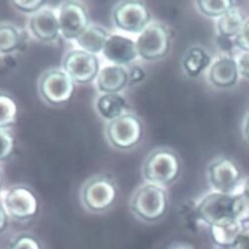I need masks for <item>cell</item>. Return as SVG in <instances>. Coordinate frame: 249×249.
<instances>
[{
    "mask_svg": "<svg viewBox=\"0 0 249 249\" xmlns=\"http://www.w3.org/2000/svg\"><path fill=\"white\" fill-rule=\"evenodd\" d=\"M181 171L178 155L167 148L153 150L144 161L143 176L148 183L164 187L177 180Z\"/></svg>",
    "mask_w": 249,
    "mask_h": 249,
    "instance_id": "obj_1",
    "label": "cell"
},
{
    "mask_svg": "<svg viewBox=\"0 0 249 249\" xmlns=\"http://www.w3.org/2000/svg\"><path fill=\"white\" fill-rule=\"evenodd\" d=\"M131 206L133 212L141 219L147 222L158 221L168 209L166 191L158 185L144 184L136 191Z\"/></svg>",
    "mask_w": 249,
    "mask_h": 249,
    "instance_id": "obj_2",
    "label": "cell"
},
{
    "mask_svg": "<svg viewBox=\"0 0 249 249\" xmlns=\"http://www.w3.org/2000/svg\"><path fill=\"white\" fill-rule=\"evenodd\" d=\"M143 127L141 119L132 113L109 122L106 128L108 142L116 148L127 150L135 147L142 141Z\"/></svg>",
    "mask_w": 249,
    "mask_h": 249,
    "instance_id": "obj_3",
    "label": "cell"
},
{
    "mask_svg": "<svg viewBox=\"0 0 249 249\" xmlns=\"http://www.w3.org/2000/svg\"><path fill=\"white\" fill-rule=\"evenodd\" d=\"M136 45L141 58L148 61L160 59L169 53L170 33L162 24H149L138 37Z\"/></svg>",
    "mask_w": 249,
    "mask_h": 249,
    "instance_id": "obj_4",
    "label": "cell"
},
{
    "mask_svg": "<svg viewBox=\"0 0 249 249\" xmlns=\"http://www.w3.org/2000/svg\"><path fill=\"white\" fill-rule=\"evenodd\" d=\"M75 90L72 78L61 70L46 71L39 81V92L42 98L49 104L60 105L69 102Z\"/></svg>",
    "mask_w": 249,
    "mask_h": 249,
    "instance_id": "obj_5",
    "label": "cell"
},
{
    "mask_svg": "<svg viewBox=\"0 0 249 249\" xmlns=\"http://www.w3.org/2000/svg\"><path fill=\"white\" fill-rule=\"evenodd\" d=\"M113 21L116 27L124 32L142 33L149 25L151 14L142 1H123L113 10Z\"/></svg>",
    "mask_w": 249,
    "mask_h": 249,
    "instance_id": "obj_6",
    "label": "cell"
},
{
    "mask_svg": "<svg viewBox=\"0 0 249 249\" xmlns=\"http://www.w3.org/2000/svg\"><path fill=\"white\" fill-rule=\"evenodd\" d=\"M81 198L84 206L93 212H102L110 208L117 198L114 182L106 176H95L84 185Z\"/></svg>",
    "mask_w": 249,
    "mask_h": 249,
    "instance_id": "obj_7",
    "label": "cell"
},
{
    "mask_svg": "<svg viewBox=\"0 0 249 249\" xmlns=\"http://www.w3.org/2000/svg\"><path fill=\"white\" fill-rule=\"evenodd\" d=\"M62 68L74 82L80 84L93 81L100 71L97 56L83 50H73L68 53L62 60Z\"/></svg>",
    "mask_w": 249,
    "mask_h": 249,
    "instance_id": "obj_8",
    "label": "cell"
},
{
    "mask_svg": "<svg viewBox=\"0 0 249 249\" xmlns=\"http://www.w3.org/2000/svg\"><path fill=\"white\" fill-rule=\"evenodd\" d=\"M57 17L60 34L68 40H77L90 26L86 8L77 1L61 3Z\"/></svg>",
    "mask_w": 249,
    "mask_h": 249,
    "instance_id": "obj_9",
    "label": "cell"
},
{
    "mask_svg": "<svg viewBox=\"0 0 249 249\" xmlns=\"http://www.w3.org/2000/svg\"><path fill=\"white\" fill-rule=\"evenodd\" d=\"M4 208L13 219L27 220L38 213L39 202L35 194L27 187L15 186L5 195Z\"/></svg>",
    "mask_w": 249,
    "mask_h": 249,
    "instance_id": "obj_10",
    "label": "cell"
},
{
    "mask_svg": "<svg viewBox=\"0 0 249 249\" xmlns=\"http://www.w3.org/2000/svg\"><path fill=\"white\" fill-rule=\"evenodd\" d=\"M233 196L214 192L206 196L196 208L197 216L210 227L227 217H232L231 205Z\"/></svg>",
    "mask_w": 249,
    "mask_h": 249,
    "instance_id": "obj_11",
    "label": "cell"
},
{
    "mask_svg": "<svg viewBox=\"0 0 249 249\" xmlns=\"http://www.w3.org/2000/svg\"><path fill=\"white\" fill-rule=\"evenodd\" d=\"M241 178L238 166L230 159L214 160L209 167V179L217 192L231 194Z\"/></svg>",
    "mask_w": 249,
    "mask_h": 249,
    "instance_id": "obj_12",
    "label": "cell"
},
{
    "mask_svg": "<svg viewBox=\"0 0 249 249\" xmlns=\"http://www.w3.org/2000/svg\"><path fill=\"white\" fill-rule=\"evenodd\" d=\"M102 53L112 64L121 67L133 64L139 57L136 42L121 35H111Z\"/></svg>",
    "mask_w": 249,
    "mask_h": 249,
    "instance_id": "obj_13",
    "label": "cell"
},
{
    "mask_svg": "<svg viewBox=\"0 0 249 249\" xmlns=\"http://www.w3.org/2000/svg\"><path fill=\"white\" fill-rule=\"evenodd\" d=\"M29 28L37 40L45 43L57 40L60 34L58 17L51 8H43L31 16Z\"/></svg>",
    "mask_w": 249,
    "mask_h": 249,
    "instance_id": "obj_14",
    "label": "cell"
},
{
    "mask_svg": "<svg viewBox=\"0 0 249 249\" xmlns=\"http://www.w3.org/2000/svg\"><path fill=\"white\" fill-rule=\"evenodd\" d=\"M128 84V71L121 66H107L97 76V87L103 94L120 93Z\"/></svg>",
    "mask_w": 249,
    "mask_h": 249,
    "instance_id": "obj_15",
    "label": "cell"
},
{
    "mask_svg": "<svg viewBox=\"0 0 249 249\" xmlns=\"http://www.w3.org/2000/svg\"><path fill=\"white\" fill-rule=\"evenodd\" d=\"M238 74L236 60L229 56H224L212 65L209 77L214 86L230 88L237 82Z\"/></svg>",
    "mask_w": 249,
    "mask_h": 249,
    "instance_id": "obj_16",
    "label": "cell"
},
{
    "mask_svg": "<svg viewBox=\"0 0 249 249\" xmlns=\"http://www.w3.org/2000/svg\"><path fill=\"white\" fill-rule=\"evenodd\" d=\"M243 224L233 217H227L211 226V236L214 243L224 247H232L239 233L244 229Z\"/></svg>",
    "mask_w": 249,
    "mask_h": 249,
    "instance_id": "obj_17",
    "label": "cell"
},
{
    "mask_svg": "<svg viewBox=\"0 0 249 249\" xmlns=\"http://www.w3.org/2000/svg\"><path fill=\"white\" fill-rule=\"evenodd\" d=\"M95 108L103 119L111 122L126 114L124 111L128 108V104L120 93H113L100 95L95 102Z\"/></svg>",
    "mask_w": 249,
    "mask_h": 249,
    "instance_id": "obj_18",
    "label": "cell"
},
{
    "mask_svg": "<svg viewBox=\"0 0 249 249\" xmlns=\"http://www.w3.org/2000/svg\"><path fill=\"white\" fill-rule=\"evenodd\" d=\"M110 37L107 31L100 26H89L85 32L76 40L81 50L95 54L103 52L105 44Z\"/></svg>",
    "mask_w": 249,
    "mask_h": 249,
    "instance_id": "obj_19",
    "label": "cell"
},
{
    "mask_svg": "<svg viewBox=\"0 0 249 249\" xmlns=\"http://www.w3.org/2000/svg\"><path fill=\"white\" fill-rule=\"evenodd\" d=\"M25 42L23 31L10 23H0V53L7 54L21 49Z\"/></svg>",
    "mask_w": 249,
    "mask_h": 249,
    "instance_id": "obj_20",
    "label": "cell"
},
{
    "mask_svg": "<svg viewBox=\"0 0 249 249\" xmlns=\"http://www.w3.org/2000/svg\"><path fill=\"white\" fill-rule=\"evenodd\" d=\"M212 57L201 47H192L186 52L183 57V69L190 76H197L211 64Z\"/></svg>",
    "mask_w": 249,
    "mask_h": 249,
    "instance_id": "obj_21",
    "label": "cell"
},
{
    "mask_svg": "<svg viewBox=\"0 0 249 249\" xmlns=\"http://www.w3.org/2000/svg\"><path fill=\"white\" fill-rule=\"evenodd\" d=\"M244 24L245 20L243 14L233 7L228 13L219 18V21H217V30H219L220 35L224 38H236L241 32Z\"/></svg>",
    "mask_w": 249,
    "mask_h": 249,
    "instance_id": "obj_22",
    "label": "cell"
},
{
    "mask_svg": "<svg viewBox=\"0 0 249 249\" xmlns=\"http://www.w3.org/2000/svg\"><path fill=\"white\" fill-rule=\"evenodd\" d=\"M18 108L15 100L5 93H0V129L12 127L17 121Z\"/></svg>",
    "mask_w": 249,
    "mask_h": 249,
    "instance_id": "obj_23",
    "label": "cell"
},
{
    "mask_svg": "<svg viewBox=\"0 0 249 249\" xmlns=\"http://www.w3.org/2000/svg\"><path fill=\"white\" fill-rule=\"evenodd\" d=\"M197 6L200 11L209 17H222L234 7V3L231 0L222 1H198Z\"/></svg>",
    "mask_w": 249,
    "mask_h": 249,
    "instance_id": "obj_24",
    "label": "cell"
},
{
    "mask_svg": "<svg viewBox=\"0 0 249 249\" xmlns=\"http://www.w3.org/2000/svg\"><path fill=\"white\" fill-rule=\"evenodd\" d=\"M232 217L240 224L249 221V197L245 194H238L233 196L231 205Z\"/></svg>",
    "mask_w": 249,
    "mask_h": 249,
    "instance_id": "obj_25",
    "label": "cell"
},
{
    "mask_svg": "<svg viewBox=\"0 0 249 249\" xmlns=\"http://www.w3.org/2000/svg\"><path fill=\"white\" fill-rule=\"evenodd\" d=\"M15 138L6 129H0V162L8 160L14 151Z\"/></svg>",
    "mask_w": 249,
    "mask_h": 249,
    "instance_id": "obj_26",
    "label": "cell"
},
{
    "mask_svg": "<svg viewBox=\"0 0 249 249\" xmlns=\"http://www.w3.org/2000/svg\"><path fill=\"white\" fill-rule=\"evenodd\" d=\"M9 249H42V247L34 237L22 235L11 244Z\"/></svg>",
    "mask_w": 249,
    "mask_h": 249,
    "instance_id": "obj_27",
    "label": "cell"
},
{
    "mask_svg": "<svg viewBox=\"0 0 249 249\" xmlns=\"http://www.w3.org/2000/svg\"><path fill=\"white\" fill-rule=\"evenodd\" d=\"M12 4L22 12L35 14L43 9L46 2L40 1V0H34V1H13Z\"/></svg>",
    "mask_w": 249,
    "mask_h": 249,
    "instance_id": "obj_28",
    "label": "cell"
},
{
    "mask_svg": "<svg viewBox=\"0 0 249 249\" xmlns=\"http://www.w3.org/2000/svg\"><path fill=\"white\" fill-rule=\"evenodd\" d=\"M235 44L243 52H249V21L244 24L241 32L235 38Z\"/></svg>",
    "mask_w": 249,
    "mask_h": 249,
    "instance_id": "obj_29",
    "label": "cell"
},
{
    "mask_svg": "<svg viewBox=\"0 0 249 249\" xmlns=\"http://www.w3.org/2000/svg\"><path fill=\"white\" fill-rule=\"evenodd\" d=\"M238 73L249 79V52H243L236 60Z\"/></svg>",
    "mask_w": 249,
    "mask_h": 249,
    "instance_id": "obj_30",
    "label": "cell"
},
{
    "mask_svg": "<svg viewBox=\"0 0 249 249\" xmlns=\"http://www.w3.org/2000/svg\"><path fill=\"white\" fill-rule=\"evenodd\" d=\"M129 83L136 84L142 82L145 77V71L139 66H132L128 70Z\"/></svg>",
    "mask_w": 249,
    "mask_h": 249,
    "instance_id": "obj_31",
    "label": "cell"
},
{
    "mask_svg": "<svg viewBox=\"0 0 249 249\" xmlns=\"http://www.w3.org/2000/svg\"><path fill=\"white\" fill-rule=\"evenodd\" d=\"M232 249H249V228H244L235 240Z\"/></svg>",
    "mask_w": 249,
    "mask_h": 249,
    "instance_id": "obj_32",
    "label": "cell"
},
{
    "mask_svg": "<svg viewBox=\"0 0 249 249\" xmlns=\"http://www.w3.org/2000/svg\"><path fill=\"white\" fill-rule=\"evenodd\" d=\"M7 223H8V213L5 208L0 204V232L7 227Z\"/></svg>",
    "mask_w": 249,
    "mask_h": 249,
    "instance_id": "obj_33",
    "label": "cell"
},
{
    "mask_svg": "<svg viewBox=\"0 0 249 249\" xmlns=\"http://www.w3.org/2000/svg\"><path fill=\"white\" fill-rule=\"evenodd\" d=\"M168 249H194V247L186 242H175L169 246Z\"/></svg>",
    "mask_w": 249,
    "mask_h": 249,
    "instance_id": "obj_34",
    "label": "cell"
},
{
    "mask_svg": "<svg viewBox=\"0 0 249 249\" xmlns=\"http://www.w3.org/2000/svg\"><path fill=\"white\" fill-rule=\"evenodd\" d=\"M244 133H245V136H246L247 140L249 141V115L246 118V121H245V124H244Z\"/></svg>",
    "mask_w": 249,
    "mask_h": 249,
    "instance_id": "obj_35",
    "label": "cell"
},
{
    "mask_svg": "<svg viewBox=\"0 0 249 249\" xmlns=\"http://www.w3.org/2000/svg\"><path fill=\"white\" fill-rule=\"evenodd\" d=\"M243 194H245L247 197H249V179L246 181L243 189Z\"/></svg>",
    "mask_w": 249,
    "mask_h": 249,
    "instance_id": "obj_36",
    "label": "cell"
},
{
    "mask_svg": "<svg viewBox=\"0 0 249 249\" xmlns=\"http://www.w3.org/2000/svg\"><path fill=\"white\" fill-rule=\"evenodd\" d=\"M2 182H3V174L1 169H0V191H1V188H2Z\"/></svg>",
    "mask_w": 249,
    "mask_h": 249,
    "instance_id": "obj_37",
    "label": "cell"
}]
</instances>
